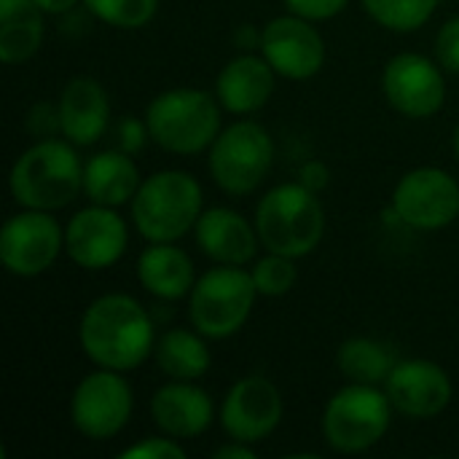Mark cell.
I'll return each mask as SVG.
<instances>
[{
    "instance_id": "cell-1",
    "label": "cell",
    "mask_w": 459,
    "mask_h": 459,
    "mask_svg": "<svg viewBox=\"0 0 459 459\" xmlns=\"http://www.w3.org/2000/svg\"><path fill=\"white\" fill-rule=\"evenodd\" d=\"M78 339L86 358L100 368L132 371L153 350V323L132 296L108 293L83 312Z\"/></svg>"
},
{
    "instance_id": "cell-2",
    "label": "cell",
    "mask_w": 459,
    "mask_h": 459,
    "mask_svg": "<svg viewBox=\"0 0 459 459\" xmlns=\"http://www.w3.org/2000/svg\"><path fill=\"white\" fill-rule=\"evenodd\" d=\"M8 186L24 210L51 212L78 196L83 188V164L70 143L46 137L13 161Z\"/></svg>"
},
{
    "instance_id": "cell-3",
    "label": "cell",
    "mask_w": 459,
    "mask_h": 459,
    "mask_svg": "<svg viewBox=\"0 0 459 459\" xmlns=\"http://www.w3.org/2000/svg\"><path fill=\"white\" fill-rule=\"evenodd\" d=\"M255 231L269 253L301 258L320 245L325 212L315 191L301 183H285L258 202Z\"/></svg>"
},
{
    "instance_id": "cell-4",
    "label": "cell",
    "mask_w": 459,
    "mask_h": 459,
    "mask_svg": "<svg viewBox=\"0 0 459 459\" xmlns=\"http://www.w3.org/2000/svg\"><path fill=\"white\" fill-rule=\"evenodd\" d=\"M202 215V186L180 169H164L140 183L132 199V221L148 242H175Z\"/></svg>"
},
{
    "instance_id": "cell-5",
    "label": "cell",
    "mask_w": 459,
    "mask_h": 459,
    "mask_svg": "<svg viewBox=\"0 0 459 459\" xmlns=\"http://www.w3.org/2000/svg\"><path fill=\"white\" fill-rule=\"evenodd\" d=\"M151 137L169 153H199L215 143L221 129V108L210 91L169 89L145 110Z\"/></svg>"
},
{
    "instance_id": "cell-6",
    "label": "cell",
    "mask_w": 459,
    "mask_h": 459,
    "mask_svg": "<svg viewBox=\"0 0 459 459\" xmlns=\"http://www.w3.org/2000/svg\"><path fill=\"white\" fill-rule=\"evenodd\" d=\"M255 296L258 288L250 272L221 264L196 280L188 304L191 323L207 339H229L250 317Z\"/></svg>"
},
{
    "instance_id": "cell-7",
    "label": "cell",
    "mask_w": 459,
    "mask_h": 459,
    "mask_svg": "<svg viewBox=\"0 0 459 459\" xmlns=\"http://www.w3.org/2000/svg\"><path fill=\"white\" fill-rule=\"evenodd\" d=\"M393 403L374 385H350L339 390L323 414V436L342 455H360L379 444L390 428Z\"/></svg>"
},
{
    "instance_id": "cell-8",
    "label": "cell",
    "mask_w": 459,
    "mask_h": 459,
    "mask_svg": "<svg viewBox=\"0 0 459 459\" xmlns=\"http://www.w3.org/2000/svg\"><path fill=\"white\" fill-rule=\"evenodd\" d=\"M274 161L272 134L255 121H237L221 132L210 148V172L215 183L234 196L255 191Z\"/></svg>"
},
{
    "instance_id": "cell-9",
    "label": "cell",
    "mask_w": 459,
    "mask_h": 459,
    "mask_svg": "<svg viewBox=\"0 0 459 459\" xmlns=\"http://www.w3.org/2000/svg\"><path fill=\"white\" fill-rule=\"evenodd\" d=\"M393 215L417 231L446 229L459 215V183L438 167H420L395 186Z\"/></svg>"
},
{
    "instance_id": "cell-10",
    "label": "cell",
    "mask_w": 459,
    "mask_h": 459,
    "mask_svg": "<svg viewBox=\"0 0 459 459\" xmlns=\"http://www.w3.org/2000/svg\"><path fill=\"white\" fill-rule=\"evenodd\" d=\"M70 417L81 436L108 441L118 436L132 417V387L118 371L100 368L75 387Z\"/></svg>"
},
{
    "instance_id": "cell-11",
    "label": "cell",
    "mask_w": 459,
    "mask_h": 459,
    "mask_svg": "<svg viewBox=\"0 0 459 459\" xmlns=\"http://www.w3.org/2000/svg\"><path fill=\"white\" fill-rule=\"evenodd\" d=\"M62 242L65 234L48 210H24L0 231V261L16 277H35L56 261Z\"/></svg>"
},
{
    "instance_id": "cell-12",
    "label": "cell",
    "mask_w": 459,
    "mask_h": 459,
    "mask_svg": "<svg viewBox=\"0 0 459 459\" xmlns=\"http://www.w3.org/2000/svg\"><path fill=\"white\" fill-rule=\"evenodd\" d=\"M261 51L277 75L290 81H307L320 73L325 62L323 35L304 16L272 19L261 32Z\"/></svg>"
},
{
    "instance_id": "cell-13",
    "label": "cell",
    "mask_w": 459,
    "mask_h": 459,
    "mask_svg": "<svg viewBox=\"0 0 459 459\" xmlns=\"http://www.w3.org/2000/svg\"><path fill=\"white\" fill-rule=\"evenodd\" d=\"M382 89L390 105L409 118H430L444 108L446 81L422 54H398L387 62Z\"/></svg>"
},
{
    "instance_id": "cell-14",
    "label": "cell",
    "mask_w": 459,
    "mask_h": 459,
    "mask_svg": "<svg viewBox=\"0 0 459 459\" xmlns=\"http://www.w3.org/2000/svg\"><path fill=\"white\" fill-rule=\"evenodd\" d=\"M282 420V395L266 377L239 379L221 409L223 430L231 441L258 444L269 438Z\"/></svg>"
},
{
    "instance_id": "cell-15",
    "label": "cell",
    "mask_w": 459,
    "mask_h": 459,
    "mask_svg": "<svg viewBox=\"0 0 459 459\" xmlns=\"http://www.w3.org/2000/svg\"><path fill=\"white\" fill-rule=\"evenodd\" d=\"M65 250L81 269H108L126 250V223L113 207L91 204L70 218Z\"/></svg>"
},
{
    "instance_id": "cell-16",
    "label": "cell",
    "mask_w": 459,
    "mask_h": 459,
    "mask_svg": "<svg viewBox=\"0 0 459 459\" xmlns=\"http://www.w3.org/2000/svg\"><path fill=\"white\" fill-rule=\"evenodd\" d=\"M385 385L393 409L411 420L438 417L452 403V379L438 363L430 360L395 363Z\"/></svg>"
},
{
    "instance_id": "cell-17",
    "label": "cell",
    "mask_w": 459,
    "mask_h": 459,
    "mask_svg": "<svg viewBox=\"0 0 459 459\" xmlns=\"http://www.w3.org/2000/svg\"><path fill=\"white\" fill-rule=\"evenodd\" d=\"M56 110H59L62 134L73 145H91L108 129L110 102H108L105 89L94 78H86V75L73 78L62 89Z\"/></svg>"
},
{
    "instance_id": "cell-18",
    "label": "cell",
    "mask_w": 459,
    "mask_h": 459,
    "mask_svg": "<svg viewBox=\"0 0 459 459\" xmlns=\"http://www.w3.org/2000/svg\"><path fill=\"white\" fill-rule=\"evenodd\" d=\"M258 231L234 210L215 207L199 215L196 242L207 258L223 266H245L255 258Z\"/></svg>"
},
{
    "instance_id": "cell-19",
    "label": "cell",
    "mask_w": 459,
    "mask_h": 459,
    "mask_svg": "<svg viewBox=\"0 0 459 459\" xmlns=\"http://www.w3.org/2000/svg\"><path fill=\"white\" fill-rule=\"evenodd\" d=\"M151 414L161 433L172 438H196L212 422V401L202 387L175 379L153 395Z\"/></svg>"
},
{
    "instance_id": "cell-20",
    "label": "cell",
    "mask_w": 459,
    "mask_h": 459,
    "mask_svg": "<svg viewBox=\"0 0 459 459\" xmlns=\"http://www.w3.org/2000/svg\"><path fill=\"white\" fill-rule=\"evenodd\" d=\"M274 67L266 62V56H253V54H242L237 59H231L215 83V97L218 102L237 116H247L261 110L272 91H274Z\"/></svg>"
},
{
    "instance_id": "cell-21",
    "label": "cell",
    "mask_w": 459,
    "mask_h": 459,
    "mask_svg": "<svg viewBox=\"0 0 459 459\" xmlns=\"http://www.w3.org/2000/svg\"><path fill=\"white\" fill-rule=\"evenodd\" d=\"M137 277L151 296L164 301L183 299L196 285L191 258L169 242H153L143 250L137 261Z\"/></svg>"
},
{
    "instance_id": "cell-22",
    "label": "cell",
    "mask_w": 459,
    "mask_h": 459,
    "mask_svg": "<svg viewBox=\"0 0 459 459\" xmlns=\"http://www.w3.org/2000/svg\"><path fill=\"white\" fill-rule=\"evenodd\" d=\"M140 188V172L126 151H105L86 161L83 191L94 204L121 207L134 199Z\"/></svg>"
},
{
    "instance_id": "cell-23",
    "label": "cell",
    "mask_w": 459,
    "mask_h": 459,
    "mask_svg": "<svg viewBox=\"0 0 459 459\" xmlns=\"http://www.w3.org/2000/svg\"><path fill=\"white\" fill-rule=\"evenodd\" d=\"M43 43V11L35 0H0V59L19 65Z\"/></svg>"
},
{
    "instance_id": "cell-24",
    "label": "cell",
    "mask_w": 459,
    "mask_h": 459,
    "mask_svg": "<svg viewBox=\"0 0 459 459\" xmlns=\"http://www.w3.org/2000/svg\"><path fill=\"white\" fill-rule=\"evenodd\" d=\"M159 368L178 382H194L210 368V350L202 342V333H191L183 328L167 331L156 344Z\"/></svg>"
},
{
    "instance_id": "cell-25",
    "label": "cell",
    "mask_w": 459,
    "mask_h": 459,
    "mask_svg": "<svg viewBox=\"0 0 459 459\" xmlns=\"http://www.w3.org/2000/svg\"><path fill=\"white\" fill-rule=\"evenodd\" d=\"M395 363V352L377 339H350L336 352L339 371L355 385L387 382Z\"/></svg>"
},
{
    "instance_id": "cell-26",
    "label": "cell",
    "mask_w": 459,
    "mask_h": 459,
    "mask_svg": "<svg viewBox=\"0 0 459 459\" xmlns=\"http://www.w3.org/2000/svg\"><path fill=\"white\" fill-rule=\"evenodd\" d=\"M374 22L395 32H414L438 8V0H363Z\"/></svg>"
},
{
    "instance_id": "cell-27",
    "label": "cell",
    "mask_w": 459,
    "mask_h": 459,
    "mask_svg": "<svg viewBox=\"0 0 459 459\" xmlns=\"http://www.w3.org/2000/svg\"><path fill=\"white\" fill-rule=\"evenodd\" d=\"M83 3L105 24L126 27V30L143 27L145 22L153 19L159 8V0H83Z\"/></svg>"
},
{
    "instance_id": "cell-28",
    "label": "cell",
    "mask_w": 459,
    "mask_h": 459,
    "mask_svg": "<svg viewBox=\"0 0 459 459\" xmlns=\"http://www.w3.org/2000/svg\"><path fill=\"white\" fill-rule=\"evenodd\" d=\"M293 261L296 258H288V255H280V253H269L266 258H261L250 272L258 293L269 296V299L285 296L299 280V269H296Z\"/></svg>"
},
{
    "instance_id": "cell-29",
    "label": "cell",
    "mask_w": 459,
    "mask_h": 459,
    "mask_svg": "<svg viewBox=\"0 0 459 459\" xmlns=\"http://www.w3.org/2000/svg\"><path fill=\"white\" fill-rule=\"evenodd\" d=\"M121 459H186V449L175 438H145L121 452Z\"/></svg>"
},
{
    "instance_id": "cell-30",
    "label": "cell",
    "mask_w": 459,
    "mask_h": 459,
    "mask_svg": "<svg viewBox=\"0 0 459 459\" xmlns=\"http://www.w3.org/2000/svg\"><path fill=\"white\" fill-rule=\"evenodd\" d=\"M436 56L446 73H459V16L441 27L436 38Z\"/></svg>"
},
{
    "instance_id": "cell-31",
    "label": "cell",
    "mask_w": 459,
    "mask_h": 459,
    "mask_svg": "<svg viewBox=\"0 0 459 459\" xmlns=\"http://www.w3.org/2000/svg\"><path fill=\"white\" fill-rule=\"evenodd\" d=\"M285 5L296 16H304L309 22H320V19H331V16L342 13L347 0H285Z\"/></svg>"
},
{
    "instance_id": "cell-32",
    "label": "cell",
    "mask_w": 459,
    "mask_h": 459,
    "mask_svg": "<svg viewBox=\"0 0 459 459\" xmlns=\"http://www.w3.org/2000/svg\"><path fill=\"white\" fill-rule=\"evenodd\" d=\"M145 134H151V132H148V124L143 126L137 118L121 121V151H126V153L140 151V148L145 145Z\"/></svg>"
},
{
    "instance_id": "cell-33",
    "label": "cell",
    "mask_w": 459,
    "mask_h": 459,
    "mask_svg": "<svg viewBox=\"0 0 459 459\" xmlns=\"http://www.w3.org/2000/svg\"><path fill=\"white\" fill-rule=\"evenodd\" d=\"M328 178H331V172H328V167H325L323 161H307V164L301 167L299 183L317 194V191H323V188L328 186Z\"/></svg>"
},
{
    "instance_id": "cell-34",
    "label": "cell",
    "mask_w": 459,
    "mask_h": 459,
    "mask_svg": "<svg viewBox=\"0 0 459 459\" xmlns=\"http://www.w3.org/2000/svg\"><path fill=\"white\" fill-rule=\"evenodd\" d=\"M215 459H253V449L247 446V444H242V441H234V444H229V446H221L215 455Z\"/></svg>"
},
{
    "instance_id": "cell-35",
    "label": "cell",
    "mask_w": 459,
    "mask_h": 459,
    "mask_svg": "<svg viewBox=\"0 0 459 459\" xmlns=\"http://www.w3.org/2000/svg\"><path fill=\"white\" fill-rule=\"evenodd\" d=\"M43 13H65L70 11L78 0H35Z\"/></svg>"
},
{
    "instance_id": "cell-36",
    "label": "cell",
    "mask_w": 459,
    "mask_h": 459,
    "mask_svg": "<svg viewBox=\"0 0 459 459\" xmlns=\"http://www.w3.org/2000/svg\"><path fill=\"white\" fill-rule=\"evenodd\" d=\"M455 153H457V159H459V124H457V132H455Z\"/></svg>"
}]
</instances>
